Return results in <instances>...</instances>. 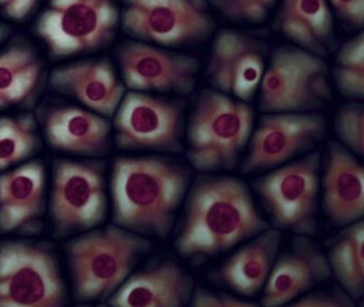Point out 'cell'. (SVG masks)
Masks as SVG:
<instances>
[{
  "label": "cell",
  "instance_id": "1",
  "mask_svg": "<svg viewBox=\"0 0 364 307\" xmlns=\"http://www.w3.org/2000/svg\"><path fill=\"white\" fill-rule=\"evenodd\" d=\"M173 248L200 265L270 227L257 208L251 187L241 178L199 173L189 184Z\"/></svg>",
  "mask_w": 364,
  "mask_h": 307
},
{
  "label": "cell",
  "instance_id": "2",
  "mask_svg": "<svg viewBox=\"0 0 364 307\" xmlns=\"http://www.w3.org/2000/svg\"><path fill=\"white\" fill-rule=\"evenodd\" d=\"M191 182V168L168 156H119L109 182L112 222L147 239H166Z\"/></svg>",
  "mask_w": 364,
  "mask_h": 307
},
{
  "label": "cell",
  "instance_id": "3",
  "mask_svg": "<svg viewBox=\"0 0 364 307\" xmlns=\"http://www.w3.org/2000/svg\"><path fill=\"white\" fill-rule=\"evenodd\" d=\"M255 127L250 103L205 87L195 97L185 126V156L197 173L232 172Z\"/></svg>",
  "mask_w": 364,
  "mask_h": 307
},
{
  "label": "cell",
  "instance_id": "4",
  "mask_svg": "<svg viewBox=\"0 0 364 307\" xmlns=\"http://www.w3.org/2000/svg\"><path fill=\"white\" fill-rule=\"evenodd\" d=\"M151 242L117 225L83 232L65 251L74 298L79 303L107 301L133 272Z\"/></svg>",
  "mask_w": 364,
  "mask_h": 307
},
{
  "label": "cell",
  "instance_id": "5",
  "mask_svg": "<svg viewBox=\"0 0 364 307\" xmlns=\"http://www.w3.org/2000/svg\"><path fill=\"white\" fill-rule=\"evenodd\" d=\"M322 154L313 150L252 182L270 227L294 235L314 237L318 232Z\"/></svg>",
  "mask_w": 364,
  "mask_h": 307
},
{
  "label": "cell",
  "instance_id": "6",
  "mask_svg": "<svg viewBox=\"0 0 364 307\" xmlns=\"http://www.w3.org/2000/svg\"><path fill=\"white\" fill-rule=\"evenodd\" d=\"M257 93L262 114L318 112L333 99L328 65L323 57L292 44L278 46Z\"/></svg>",
  "mask_w": 364,
  "mask_h": 307
},
{
  "label": "cell",
  "instance_id": "7",
  "mask_svg": "<svg viewBox=\"0 0 364 307\" xmlns=\"http://www.w3.org/2000/svg\"><path fill=\"white\" fill-rule=\"evenodd\" d=\"M185 109L183 99L129 91L114 115L116 146L125 151L184 154Z\"/></svg>",
  "mask_w": 364,
  "mask_h": 307
},
{
  "label": "cell",
  "instance_id": "8",
  "mask_svg": "<svg viewBox=\"0 0 364 307\" xmlns=\"http://www.w3.org/2000/svg\"><path fill=\"white\" fill-rule=\"evenodd\" d=\"M123 4L124 30L160 48L199 45L217 30L207 0H123Z\"/></svg>",
  "mask_w": 364,
  "mask_h": 307
},
{
  "label": "cell",
  "instance_id": "9",
  "mask_svg": "<svg viewBox=\"0 0 364 307\" xmlns=\"http://www.w3.org/2000/svg\"><path fill=\"white\" fill-rule=\"evenodd\" d=\"M107 208L103 163L55 161L50 217L57 237L95 229L105 222Z\"/></svg>",
  "mask_w": 364,
  "mask_h": 307
},
{
  "label": "cell",
  "instance_id": "10",
  "mask_svg": "<svg viewBox=\"0 0 364 307\" xmlns=\"http://www.w3.org/2000/svg\"><path fill=\"white\" fill-rule=\"evenodd\" d=\"M66 289L52 252L28 242L0 244V307H58Z\"/></svg>",
  "mask_w": 364,
  "mask_h": 307
},
{
  "label": "cell",
  "instance_id": "11",
  "mask_svg": "<svg viewBox=\"0 0 364 307\" xmlns=\"http://www.w3.org/2000/svg\"><path fill=\"white\" fill-rule=\"evenodd\" d=\"M327 134L318 112L263 114L254 127L240 174H262L316 149Z\"/></svg>",
  "mask_w": 364,
  "mask_h": 307
},
{
  "label": "cell",
  "instance_id": "12",
  "mask_svg": "<svg viewBox=\"0 0 364 307\" xmlns=\"http://www.w3.org/2000/svg\"><path fill=\"white\" fill-rule=\"evenodd\" d=\"M113 0H50L38 33L50 54L66 57L107 45L119 26Z\"/></svg>",
  "mask_w": 364,
  "mask_h": 307
},
{
  "label": "cell",
  "instance_id": "13",
  "mask_svg": "<svg viewBox=\"0 0 364 307\" xmlns=\"http://www.w3.org/2000/svg\"><path fill=\"white\" fill-rule=\"evenodd\" d=\"M117 58L128 90L187 97L196 87L200 62L192 55L130 41L119 46Z\"/></svg>",
  "mask_w": 364,
  "mask_h": 307
},
{
  "label": "cell",
  "instance_id": "14",
  "mask_svg": "<svg viewBox=\"0 0 364 307\" xmlns=\"http://www.w3.org/2000/svg\"><path fill=\"white\" fill-rule=\"evenodd\" d=\"M268 54L265 41L235 28H221L213 34L207 81L215 90L251 103L259 89Z\"/></svg>",
  "mask_w": 364,
  "mask_h": 307
},
{
  "label": "cell",
  "instance_id": "15",
  "mask_svg": "<svg viewBox=\"0 0 364 307\" xmlns=\"http://www.w3.org/2000/svg\"><path fill=\"white\" fill-rule=\"evenodd\" d=\"M333 279L326 254L313 237L294 235L290 245L278 254L259 305L288 306L318 284Z\"/></svg>",
  "mask_w": 364,
  "mask_h": 307
},
{
  "label": "cell",
  "instance_id": "16",
  "mask_svg": "<svg viewBox=\"0 0 364 307\" xmlns=\"http://www.w3.org/2000/svg\"><path fill=\"white\" fill-rule=\"evenodd\" d=\"M319 207L336 229L364 219V166L337 140H329L321 174Z\"/></svg>",
  "mask_w": 364,
  "mask_h": 307
},
{
  "label": "cell",
  "instance_id": "17",
  "mask_svg": "<svg viewBox=\"0 0 364 307\" xmlns=\"http://www.w3.org/2000/svg\"><path fill=\"white\" fill-rule=\"evenodd\" d=\"M195 284L192 276L172 259L159 260L130 274L112 294L107 305L116 307L188 306Z\"/></svg>",
  "mask_w": 364,
  "mask_h": 307
},
{
  "label": "cell",
  "instance_id": "18",
  "mask_svg": "<svg viewBox=\"0 0 364 307\" xmlns=\"http://www.w3.org/2000/svg\"><path fill=\"white\" fill-rule=\"evenodd\" d=\"M282 239V231L274 227L260 232L241 244L220 267L209 272V279L237 296L252 300L262 293L267 282L280 253Z\"/></svg>",
  "mask_w": 364,
  "mask_h": 307
},
{
  "label": "cell",
  "instance_id": "19",
  "mask_svg": "<svg viewBox=\"0 0 364 307\" xmlns=\"http://www.w3.org/2000/svg\"><path fill=\"white\" fill-rule=\"evenodd\" d=\"M43 128L50 147L63 154L100 158L111 149V124L90 109L50 107L44 115Z\"/></svg>",
  "mask_w": 364,
  "mask_h": 307
},
{
  "label": "cell",
  "instance_id": "20",
  "mask_svg": "<svg viewBox=\"0 0 364 307\" xmlns=\"http://www.w3.org/2000/svg\"><path fill=\"white\" fill-rule=\"evenodd\" d=\"M50 85L80 102L90 111L113 117L125 95L126 87L117 78L109 60H83L55 69Z\"/></svg>",
  "mask_w": 364,
  "mask_h": 307
},
{
  "label": "cell",
  "instance_id": "21",
  "mask_svg": "<svg viewBox=\"0 0 364 307\" xmlns=\"http://www.w3.org/2000/svg\"><path fill=\"white\" fill-rule=\"evenodd\" d=\"M272 26L292 45L323 58L336 43L328 0H282Z\"/></svg>",
  "mask_w": 364,
  "mask_h": 307
},
{
  "label": "cell",
  "instance_id": "22",
  "mask_svg": "<svg viewBox=\"0 0 364 307\" xmlns=\"http://www.w3.org/2000/svg\"><path fill=\"white\" fill-rule=\"evenodd\" d=\"M46 174L40 161H30L0 174V234L23 229L40 217Z\"/></svg>",
  "mask_w": 364,
  "mask_h": 307
},
{
  "label": "cell",
  "instance_id": "23",
  "mask_svg": "<svg viewBox=\"0 0 364 307\" xmlns=\"http://www.w3.org/2000/svg\"><path fill=\"white\" fill-rule=\"evenodd\" d=\"M331 276L355 303L364 296V219L341 227L327 241Z\"/></svg>",
  "mask_w": 364,
  "mask_h": 307
},
{
  "label": "cell",
  "instance_id": "24",
  "mask_svg": "<svg viewBox=\"0 0 364 307\" xmlns=\"http://www.w3.org/2000/svg\"><path fill=\"white\" fill-rule=\"evenodd\" d=\"M42 67L31 50L12 46L0 54V109L26 101L36 90Z\"/></svg>",
  "mask_w": 364,
  "mask_h": 307
},
{
  "label": "cell",
  "instance_id": "25",
  "mask_svg": "<svg viewBox=\"0 0 364 307\" xmlns=\"http://www.w3.org/2000/svg\"><path fill=\"white\" fill-rule=\"evenodd\" d=\"M38 147V137L32 116L0 117V172L22 163Z\"/></svg>",
  "mask_w": 364,
  "mask_h": 307
},
{
  "label": "cell",
  "instance_id": "26",
  "mask_svg": "<svg viewBox=\"0 0 364 307\" xmlns=\"http://www.w3.org/2000/svg\"><path fill=\"white\" fill-rule=\"evenodd\" d=\"M333 80L341 97L350 101L364 99V33L358 32L337 50Z\"/></svg>",
  "mask_w": 364,
  "mask_h": 307
},
{
  "label": "cell",
  "instance_id": "27",
  "mask_svg": "<svg viewBox=\"0 0 364 307\" xmlns=\"http://www.w3.org/2000/svg\"><path fill=\"white\" fill-rule=\"evenodd\" d=\"M333 130L339 142L359 158L364 156V105L351 101L343 105L333 117Z\"/></svg>",
  "mask_w": 364,
  "mask_h": 307
},
{
  "label": "cell",
  "instance_id": "28",
  "mask_svg": "<svg viewBox=\"0 0 364 307\" xmlns=\"http://www.w3.org/2000/svg\"><path fill=\"white\" fill-rule=\"evenodd\" d=\"M278 0H207L223 19L235 23L259 24L265 21Z\"/></svg>",
  "mask_w": 364,
  "mask_h": 307
},
{
  "label": "cell",
  "instance_id": "29",
  "mask_svg": "<svg viewBox=\"0 0 364 307\" xmlns=\"http://www.w3.org/2000/svg\"><path fill=\"white\" fill-rule=\"evenodd\" d=\"M259 303L223 291L195 288L188 306L192 307H258Z\"/></svg>",
  "mask_w": 364,
  "mask_h": 307
},
{
  "label": "cell",
  "instance_id": "30",
  "mask_svg": "<svg viewBox=\"0 0 364 307\" xmlns=\"http://www.w3.org/2000/svg\"><path fill=\"white\" fill-rule=\"evenodd\" d=\"M357 303L348 296L343 289L337 288L333 290L315 291L303 294L294 302L290 303V307H355Z\"/></svg>",
  "mask_w": 364,
  "mask_h": 307
},
{
  "label": "cell",
  "instance_id": "31",
  "mask_svg": "<svg viewBox=\"0 0 364 307\" xmlns=\"http://www.w3.org/2000/svg\"><path fill=\"white\" fill-rule=\"evenodd\" d=\"M339 19L357 31H363L364 0H328Z\"/></svg>",
  "mask_w": 364,
  "mask_h": 307
},
{
  "label": "cell",
  "instance_id": "32",
  "mask_svg": "<svg viewBox=\"0 0 364 307\" xmlns=\"http://www.w3.org/2000/svg\"><path fill=\"white\" fill-rule=\"evenodd\" d=\"M38 0H0V7L11 19L23 20L33 10Z\"/></svg>",
  "mask_w": 364,
  "mask_h": 307
},
{
  "label": "cell",
  "instance_id": "33",
  "mask_svg": "<svg viewBox=\"0 0 364 307\" xmlns=\"http://www.w3.org/2000/svg\"><path fill=\"white\" fill-rule=\"evenodd\" d=\"M5 34V28L3 26H0V38H3Z\"/></svg>",
  "mask_w": 364,
  "mask_h": 307
}]
</instances>
